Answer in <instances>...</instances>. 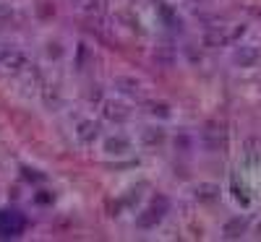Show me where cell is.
Returning <instances> with one entry per match:
<instances>
[{"label":"cell","mask_w":261,"mask_h":242,"mask_svg":"<svg viewBox=\"0 0 261 242\" xmlns=\"http://www.w3.org/2000/svg\"><path fill=\"white\" fill-rule=\"evenodd\" d=\"M170 211V201L165 195H157L154 201H151L139 216H136V224L141 227V229H151V227H157L162 219H165V214Z\"/></svg>","instance_id":"6da1fadb"},{"label":"cell","mask_w":261,"mask_h":242,"mask_svg":"<svg viewBox=\"0 0 261 242\" xmlns=\"http://www.w3.org/2000/svg\"><path fill=\"white\" fill-rule=\"evenodd\" d=\"M130 151H134V141L123 133H113L102 141V154L107 159H125L130 157Z\"/></svg>","instance_id":"7a4b0ae2"},{"label":"cell","mask_w":261,"mask_h":242,"mask_svg":"<svg viewBox=\"0 0 261 242\" xmlns=\"http://www.w3.org/2000/svg\"><path fill=\"white\" fill-rule=\"evenodd\" d=\"M258 60H261V50L256 45H241L232 52V63L238 68H253Z\"/></svg>","instance_id":"3957f363"},{"label":"cell","mask_w":261,"mask_h":242,"mask_svg":"<svg viewBox=\"0 0 261 242\" xmlns=\"http://www.w3.org/2000/svg\"><path fill=\"white\" fill-rule=\"evenodd\" d=\"M21 229H24V222H21V216L16 211L0 214V234L3 237H16Z\"/></svg>","instance_id":"277c9868"},{"label":"cell","mask_w":261,"mask_h":242,"mask_svg":"<svg viewBox=\"0 0 261 242\" xmlns=\"http://www.w3.org/2000/svg\"><path fill=\"white\" fill-rule=\"evenodd\" d=\"M102 115L110 120V123H125V120L130 117L128 107H125L123 102H115V99H107V102L102 104Z\"/></svg>","instance_id":"5b68a950"},{"label":"cell","mask_w":261,"mask_h":242,"mask_svg":"<svg viewBox=\"0 0 261 242\" xmlns=\"http://www.w3.org/2000/svg\"><path fill=\"white\" fill-rule=\"evenodd\" d=\"M99 133H102V125L94 123V120H81V123L76 125V138H79L81 143H94V141L99 138Z\"/></svg>","instance_id":"8992f818"},{"label":"cell","mask_w":261,"mask_h":242,"mask_svg":"<svg viewBox=\"0 0 261 242\" xmlns=\"http://www.w3.org/2000/svg\"><path fill=\"white\" fill-rule=\"evenodd\" d=\"M0 68H3L6 73H24L27 71V55L24 52H18V50H13L6 60H3V65H0Z\"/></svg>","instance_id":"52a82bcc"},{"label":"cell","mask_w":261,"mask_h":242,"mask_svg":"<svg viewBox=\"0 0 261 242\" xmlns=\"http://www.w3.org/2000/svg\"><path fill=\"white\" fill-rule=\"evenodd\" d=\"M225 237L227 239H235V237H241L243 232H246V219H241V216H235V219H230V222L225 224Z\"/></svg>","instance_id":"ba28073f"},{"label":"cell","mask_w":261,"mask_h":242,"mask_svg":"<svg viewBox=\"0 0 261 242\" xmlns=\"http://www.w3.org/2000/svg\"><path fill=\"white\" fill-rule=\"evenodd\" d=\"M141 141H144L146 146H157V143L165 141V130H160V128H144Z\"/></svg>","instance_id":"9c48e42d"},{"label":"cell","mask_w":261,"mask_h":242,"mask_svg":"<svg viewBox=\"0 0 261 242\" xmlns=\"http://www.w3.org/2000/svg\"><path fill=\"white\" fill-rule=\"evenodd\" d=\"M115 86L123 92V94H128V97H139L141 94V89H139V83L134 81V78H118L115 81Z\"/></svg>","instance_id":"30bf717a"},{"label":"cell","mask_w":261,"mask_h":242,"mask_svg":"<svg viewBox=\"0 0 261 242\" xmlns=\"http://www.w3.org/2000/svg\"><path fill=\"white\" fill-rule=\"evenodd\" d=\"M217 195H220V188H217V185L204 183V185L196 188V198H199V201H214Z\"/></svg>","instance_id":"8fae6325"},{"label":"cell","mask_w":261,"mask_h":242,"mask_svg":"<svg viewBox=\"0 0 261 242\" xmlns=\"http://www.w3.org/2000/svg\"><path fill=\"white\" fill-rule=\"evenodd\" d=\"M149 112L151 115H160V117H170V109H167V104H149Z\"/></svg>","instance_id":"7c38bea8"},{"label":"cell","mask_w":261,"mask_h":242,"mask_svg":"<svg viewBox=\"0 0 261 242\" xmlns=\"http://www.w3.org/2000/svg\"><path fill=\"white\" fill-rule=\"evenodd\" d=\"M11 52H13V47H11V45H6V42L0 39V65H3V60H6Z\"/></svg>","instance_id":"4fadbf2b"},{"label":"cell","mask_w":261,"mask_h":242,"mask_svg":"<svg viewBox=\"0 0 261 242\" xmlns=\"http://www.w3.org/2000/svg\"><path fill=\"white\" fill-rule=\"evenodd\" d=\"M256 234H258V237H261V222H258V224H256Z\"/></svg>","instance_id":"5bb4252c"}]
</instances>
